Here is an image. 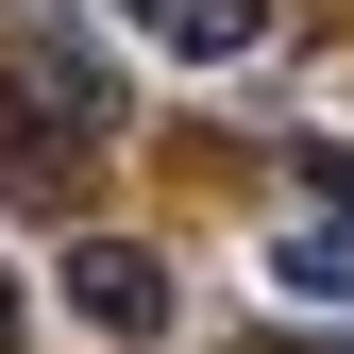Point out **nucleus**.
<instances>
[{
  "label": "nucleus",
  "mask_w": 354,
  "mask_h": 354,
  "mask_svg": "<svg viewBox=\"0 0 354 354\" xmlns=\"http://www.w3.org/2000/svg\"><path fill=\"white\" fill-rule=\"evenodd\" d=\"M118 136H136V84L68 17H0V186H68V152H118Z\"/></svg>",
  "instance_id": "1"
},
{
  "label": "nucleus",
  "mask_w": 354,
  "mask_h": 354,
  "mask_svg": "<svg viewBox=\"0 0 354 354\" xmlns=\"http://www.w3.org/2000/svg\"><path fill=\"white\" fill-rule=\"evenodd\" d=\"M68 287H84V321H102V337H169V270H152L136 236H84Z\"/></svg>",
  "instance_id": "2"
},
{
  "label": "nucleus",
  "mask_w": 354,
  "mask_h": 354,
  "mask_svg": "<svg viewBox=\"0 0 354 354\" xmlns=\"http://www.w3.org/2000/svg\"><path fill=\"white\" fill-rule=\"evenodd\" d=\"M253 34H270V0H186V17H169V51H253Z\"/></svg>",
  "instance_id": "3"
},
{
  "label": "nucleus",
  "mask_w": 354,
  "mask_h": 354,
  "mask_svg": "<svg viewBox=\"0 0 354 354\" xmlns=\"http://www.w3.org/2000/svg\"><path fill=\"white\" fill-rule=\"evenodd\" d=\"M304 186H321V219H354V152H304Z\"/></svg>",
  "instance_id": "4"
},
{
  "label": "nucleus",
  "mask_w": 354,
  "mask_h": 354,
  "mask_svg": "<svg viewBox=\"0 0 354 354\" xmlns=\"http://www.w3.org/2000/svg\"><path fill=\"white\" fill-rule=\"evenodd\" d=\"M236 354H354V337H236Z\"/></svg>",
  "instance_id": "5"
},
{
  "label": "nucleus",
  "mask_w": 354,
  "mask_h": 354,
  "mask_svg": "<svg viewBox=\"0 0 354 354\" xmlns=\"http://www.w3.org/2000/svg\"><path fill=\"white\" fill-rule=\"evenodd\" d=\"M17 337H34V321H17V270H0V354H17Z\"/></svg>",
  "instance_id": "6"
},
{
  "label": "nucleus",
  "mask_w": 354,
  "mask_h": 354,
  "mask_svg": "<svg viewBox=\"0 0 354 354\" xmlns=\"http://www.w3.org/2000/svg\"><path fill=\"white\" fill-rule=\"evenodd\" d=\"M118 17H152V34H169V17H186V0H118Z\"/></svg>",
  "instance_id": "7"
}]
</instances>
